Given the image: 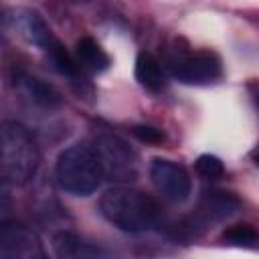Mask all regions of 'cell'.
Instances as JSON below:
<instances>
[{"mask_svg": "<svg viewBox=\"0 0 259 259\" xmlns=\"http://www.w3.org/2000/svg\"><path fill=\"white\" fill-rule=\"evenodd\" d=\"M53 249L59 257H97V255H105V251H101L99 247L83 241L73 231H59L53 237Z\"/></svg>", "mask_w": 259, "mask_h": 259, "instance_id": "obj_9", "label": "cell"}, {"mask_svg": "<svg viewBox=\"0 0 259 259\" xmlns=\"http://www.w3.org/2000/svg\"><path fill=\"white\" fill-rule=\"evenodd\" d=\"M97 150H99V156L103 160L105 172H107V168H111L115 174H121V172H127L130 166L134 164L130 148L115 136H103L99 140Z\"/></svg>", "mask_w": 259, "mask_h": 259, "instance_id": "obj_8", "label": "cell"}, {"mask_svg": "<svg viewBox=\"0 0 259 259\" xmlns=\"http://www.w3.org/2000/svg\"><path fill=\"white\" fill-rule=\"evenodd\" d=\"M99 210L113 227L125 233L150 231L162 221L160 202L130 186H113L105 190L99 200Z\"/></svg>", "mask_w": 259, "mask_h": 259, "instance_id": "obj_1", "label": "cell"}, {"mask_svg": "<svg viewBox=\"0 0 259 259\" xmlns=\"http://www.w3.org/2000/svg\"><path fill=\"white\" fill-rule=\"evenodd\" d=\"M2 178L12 184H26L38 168L40 156L32 134L18 121H4L0 130Z\"/></svg>", "mask_w": 259, "mask_h": 259, "instance_id": "obj_3", "label": "cell"}, {"mask_svg": "<svg viewBox=\"0 0 259 259\" xmlns=\"http://www.w3.org/2000/svg\"><path fill=\"white\" fill-rule=\"evenodd\" d=\"M255 105H257V109H259V87H257V91H255Z\"/></svg>", "mask_w": 259, "mask_h": 259, "instance_id": "obj_18", "label": "cell"}, {"mask_svg": "<svg viewBox=\"0 0 259 259\" xmlns=\"http://www.w3.org/2000/svg\"><path fill=\"white\" fill-rule=\"evenodd\" d=\"M150 178L156 190L168 202H184L190 196L192 182L184 166L166 158H154L150 164Z\"/></svg>", "mask_w": 259, "mask_h": 259, "instance_id": "obj_5", "label": "cell"}, {"mask_svg": "<svg viewBox=\"0 0 259 259\" xmlns=\"http://www.w3.org/2000/svg\"><path fill=\"white\" fill-rule=\"evenodd\" d=\"M134 75L138 79V83L148 89V91H160L164 87V73H162V65L158 63V59L152 53L142 51L136 57V69Z\"/></svg>", "mask_w": 259, "mask_h": 259, "instance_id": "obj_10", "label": "cell"}, {"mask_svg": "<svg viewBox=\"0 0 259 259\" xmlns=\"http://www.w3.org/2000/svg\"><path fill=\"white\" fill-rule=\"evenodd\" d=\"M0 255L6 259L42 257V247L34 231L20 223H2L0 227Z\"/></svg>", "mask_w": 259, "mask_h": 259, "instance_id": "obj_6", "label": "cell"}, {"mask_svg": "<svg viewBox=\"0 0 259 259\" xmlns=\"http://www.w3.org/2000/svg\"><path fill=\"white\" fill-rule=\"evenodd\" d=\"M196 172L202 178L214 180V178H221L225 174V166H223L221 158H217L212 154H202L196 158Z\"/></svg>", "mask_w": 259, "mask_h": 259, "instance_id": "obj_16", "label": "cell"}, {"mask_svg": "<svg viewBox=\"0 0 259 259\" xmlns=\"http://www.w3.org/2000/svg\"><path fill=\"white\" fill-rule=\"evenodd\" d=\"M239 208H241V200L233 192L219 188L204 190L198 202V212L204 221H225L235 212H239Z\"/></svg>", "mask_w": 259, "mask_h": 259, "instance_id": "obj_7", "label": "cell"}, {"mask_svg": "<svg viewBox=\"0 0 259 259\" xmlns=\"http://www.w3.org/2000/svg\"><path fill=\"white\" fill-rule=\"evenodd\" d=\"M49 55H51V63L53 67L61 73V75H67V77H75L77 75V63L73 61V57L65 51V47L61 42H53L49 49Z\"/></svg>", "mask_w": 259, "mask_h": 259, "instance_id": "obj_15", "label": "cell"}, {"mask_svg": "<svg viewBox=\"0 0 259 259\" xmlns=\"http://www.w3.org/2000/svg\"><path fill=\"white\" fill-rule=\"evenodd\" d=\"M223 241L237 247H253L259 241V235L251 225H233L223 233Z\"/></svg>", "mask_w": 259, "mask_h": 259, "instance_id": "obj_14", "label": "cell"}, {"mask_svg": "<svg viewBox=\"0 0 259 259\" xmlns=\"http://www.w3.org/2000/svg\"><path fill=\"white\" fill-rule=\"evenodd\" d=\"M55 172L65 192L89 196L99 188L105 176V166L97 148H91L89 144H73L61 152Z\"/></svg>", "mask_w": 259, "mask_h": 259, "instance_id": "obj_2", "label": "cell"}, {"mask_svg": "<svg viewBox=\"0 0 259 259\" xmlns=\"http://www.w3.org/2000/svg\"><path fill=\"white\" fill-rule=\"evenodd\" d=\"M221 59L210 51L178 55L170 61V73L174 79L186 85H206L221 77Z\"/></svg>", "mask_w": 259, "mask_h": 259, "instance_id": "obj_4", "label": "cell"}, {"mask_svg": "<svg viewBox=\"0 0 259 259\" xmlns=\"http://www.w3.org/2000/svg\"><path fill=\"white\" fill-rule=\"evenodd\" d=\"M14 85H18V87L22 89V93H24L30 101H34V103H38V105L53 107V105L59 103V95H57L49 85H45L42 81H38V79H34V77H28V75H24V73H18V75L14 77Z\"/></svg>", "mask_w": 259, "mask_h": 259, "instance_id": "obj_12", "label": "cell"}, {"mask_svg": "<svg viewBox=\"0 0 259 259\" xmlns=\"http://www.w3.org/2000/svg\"><path fill=\"white\" fill-rule=\"evenodd\" d=\"M132 134L140 140V142H146V144H162L164 142V132L154 127V125H134L132 127Z\"/></svg>", "mask_w": 259, "mask_h": 259, "instance_id": "obj_17", "label": "cell"}, {"mask_svg": "<svg viewBox=\"0 0 259 259\" xmlns=\"http://www.w3.org/2000/svg\"><path fill=\"white\" fill-rule=\"evenodd\" d=\"M75 55H77V61L85 67V69H89V71H93V73H99V71H105L107 67H109V57H107V53L91 38V36H83V38H79L77 40V45H75Z\"/></svg>", "mask_w": 259, "mask_h": 259, "instance_id": "obj_11", "label": "cell"}, {"mask_svg": "<svg viewBox=\"0 0 259 259\" xmlns=\"http://www.w3.org/2000/svg\"><path fill=\"white\" fill-rule=\"evenodd\" d=\"M20 28H22L24 36H26L32 45H36V47L49 49V47L55 42V38H53L49 26H47L45 20H42L38 14H34V12H26V14L20 18Z\"/></svg>", "mask_w": 259, "mask_h": 259, "instance_id": "obj_13", "label": "cell"}]
</instances>
